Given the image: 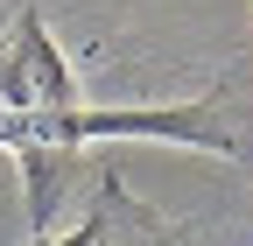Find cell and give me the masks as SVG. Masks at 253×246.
<instances>
[{
	"instance_id": "6da1fadb",
	"label": "cell",
	"mask_w": 253,
	"mask_h": 246,
	"mask_svg": "<svg viewBox=\"0 0 253 246\" xmlns=\"http://www.w3.org/2000/svg\"><path fill=\"white\" fill-rule=\"evenodd\" d=\"M176 141V148H211V155H246V141L218 120V106H91L56 36L36 7H21L7 42H0V148L21 162L28 183V232L56 218V197L71 183L78 148L91 141Z\"/></svg>"
},
{
	"instance_id": "7a4b0ae2",
	"label": "cell",
	"mask_w": 253,
	"mask_h": 246,
	"mask_svg": "<svg viewBox=\"0 0 253 246\" xmlns=\"http://www.w3.org/2000/svg\"><path fill=\"white\" fill-rule=\"evenodd\" d=\"M120 204H126V197H120V190H106V204L91 211L78 232H63V239H49V246H113V218H120Z\"/></svg>"
}]
</instances>
